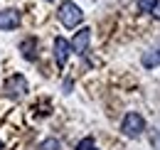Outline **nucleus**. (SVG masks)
<instances>
[{
	"mask_svg": "<svg viewBox=\"0 0 160 150\" xmlns=\"http://www.w3.org/2000/svg\"><path fill=\"white\" fill-rule=\"evenodd\" d=\"M42 150H59V143H57L54 138H49V140L42 143Z\"/></svg>",
	"mask_w": 160,
	"mask_h": 150,
	"instance_id": "obj_11",
	"label": "nucleus"
},
{
	"mask_svg": "<svg viewBox=\"0 0 160 150\" xmlns=\"http://www.w3.org/2000/svg\"><path fill=\"white\" fill-rule=\"evenodd\" d=\"M153 15H155V18L160 20V0H158V2H155V8H153Z\"/></svg>",
	"mask_w": 160,
	"mask_h": 150,
	"instance_id": "obj_12",
	"label": "nucleus"
},
{
	"mask_svg": "<svg viewBox=\"0 0 160 150\" xmlns=\"http://www.w3.org/2000/svg\"><path fill=\"white\" fill-rule=\"evenodd\" d=\"M140 64H143L145 69H155V67H160V44H155L153 49H148L145 54L140 57Z\"/></svg>",
	"mask_w": 160,
	"mask_h": 150,
	"instance_id": "obj_7",
	"label": "nucleus"
},
{
	"mask_svg": "<svg viewBox=\"0 0 160 150\" xmlns=\"http://www.w3.org/2000/svg\"><path fill=\"white\" fill-rule=\"evenodd\" d=\"M121 131H123L126 138H138L140 133L145 131V121H143V116L136 113V111L126 113V116H123V121H121Z\"/></svg>",
	"mask_w": 160,
	"mask_h": 150,
	"instance_id": "obj_2",
	"label": "nucleus"
},
{
	"mask_svg": "<svg viewBox=\"0 0 160 150\" xmlns=\"http://www.w3.org/2000/svg\"><path fill=\"white\" fill-rule=\"evenodd\" d=\"M77 150H96V143H94V138H81L79 143H77Z\"/></svg>",
	"mask_w": 160,
	"mask_h": 150,
	"instance_id": "obj_9",
	"label": "nucleus"
},
{
	"mask_svg": "<svg viewBox=\"0 0 160 150\" xmlns=\"http://www.w3.org/2000/svg\"><path fill=\"white\" fill-rule=\"evenodd\" d=\"M20 49H22V57H25V59H37V52H35V49H37V39H25L20 44Z\"/></svg>",
	"mask_w": 160,
	"mask_h": 150,
	"instance_id": "obj_8",
	"label": "nucleus"
},
{
	"mask_svg": "<svg viewBox=\"0 0 160 150\" xmlns=\"http://www.w3.org/2000/svg\"><path fill=\"white\" fill-rule=\"evenodd\" d=\"M155 2H158V0H138V10L140 12H153Z\"/></svg>",
	"mask_w": 160,
	"mask_h": 150,
	"instance_id": "obj_10",
	"label": "nucleus"
},
{
	"mask_svg": "<svg viewBox=\"0 0 160 150\" xmlns=\"http://www.w3.org/2000/svg\"><path fill=\"white\" fill-rule=\"evenodd\" d=\"M20 25L18 10H0V30H15Z\"/></svg>",
	"mask_w": 160,
	"mask_h": 150,
	"instance_id": "obj_6",
	"label": "nucleus"
},
{
	"mask_svg": "<svg viewBox=\"0 0 160 150\" xmlns=\"http://www.w3.org/2000/svg\"><path fill=\"white\" fill-rule=\"evenodd\" d=\"M25 91H27V81H25V76L15 74L12 79H8V81H5V94H8V96L18 98V96H22Z\"/></svg>",
	"mask_w": 160,
	"mask_h": 150,
	"instance_id": "obj_4",
	"label": "nucleus"
},
{
	"mask_svg": "<svg viewBox=\"0 0 160 150\" xmlns=\"http://www.w3.org/2000/svg\"><path fill=\"white\" fill-rule=\"evenodd\" d=\"M89 42H91V30L89 27H81L79 32L72 37V52H77V54H86V49H89Z\"/></svg>",
	"mask_w": 160,
	"mask_h": 150,
	"instance_id": "obj_3",
	"label": "nucleus"
},
{
	"mask_svg": "<svg viewBox=\"0 0 160 150\" xmlns=\"http://www.w3.org/2000/svg\"><path fill=\"white\" fill-rule=\"evenodd\" d=\"M57 15H59V22L64 27H77L81 20H84V12H81V8L77 2H72V0H67V2H62L59 10H57Z\"/></svg>",
	"mask_w": 160,
	"mask_h": 150,
	"instance_id": "obj_1",
	"label": "nucleus"
},
{
	"mask_svg": "<svg viewBox=\"0 0 160 150\" xmlns=\"http://www.w3.org/2000/svg\"><path fill=\"white\" fill-rule=\"evenodd\" d=\"M69 52H72V44H69L64 37L54 39V62H57V67H64V64H67Z\"/></svg>",
	"mask_w": 160,
	"mask_h": 150,
	"instance_id": "obj_5",
	"label": "nucleus"
},
{
	"mask_svg": "<svg viewBox=\"0 0 160 150\" xmlns=\"http://www.w3.org/2000/svg\"><path fill=\"white\" fill-rule=\"evenodd\" d=\"M0 150H2V143H0Z\"/></svg>",
	"mask_w": 160,
	"mask_h": 150,
	"instance_id": "obj_13",
	"label": "nucleus"
}]
</instances>
